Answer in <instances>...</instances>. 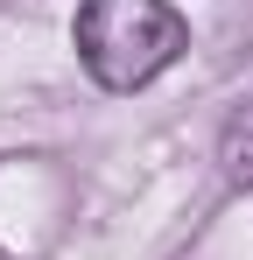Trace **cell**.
I'll return each instance as SVG.
<instances>
[{"label":"cell","mask_w":253,"mask_h":260,"mask_svg":"<svg viewBox=\"0 0 253 260\" xmlns=\"http://www.w3.org/2000/svg\"><path fill=\"white\" fill-rule=\"evenodd\" d=\"M190 28L169 0H84L78 7V56L106 91H141L183 56Z\"/></svg>","instance_id":"obj_1"},{"label":"cell","mask_w":253,"mask_h":260,"mask_svg":"<svg viewBox=\"0 0 253 260\" xmlns=\"http://www.w3.org/2000/svg\"><path fill=\"white\" fill-rule=\"evenodd\" d=\"M218 162H225L232 183L253 190V106H239V113L225 120V134H218Z\"/></svg>","instance_id":"obj_2"}]
</instances>
